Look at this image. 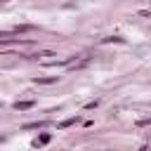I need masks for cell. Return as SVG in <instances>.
<instances>
[{
  "mask_svg": "<svg viewBox=\"0 0 151 151\" xmlns=\"http://www.w3.org/2000/svg\"><path fill=\"white\" fill-rule=\"evenodd\" d=\"M31 106H33L31 99H28V101H14V109H17V111H26V109H31Z\"/></svg>",
  "mask_w": 151,
  "mask_h": 151,
  "instance_id": "obj_2",
  "label": "cell"
},
{
  "mask_svg": "<svg viewBox=\"0 0 151 151\" xmlns=\"http://www.w3.org/2000/svg\"><path fill=\"white\" fill-rule=\"evenodd\" d=\"M45 125V120H38V123H26L24 125V130H33V127H42Z\"/></svg>",
  "mask_w": 151,
  "mask_h": 151,
  "instance_id": "obj_3",
  "label": "cell"
},
{
  "mask_svg": "<svg viewBox=\"0 0 151 151\" xmlns=\"http://www.w3.org/2000/svg\"><path fill=\"white\" fill-rule=\"evenodd\" d=\"M35 83H40V85H50V83H57V78H38Z\"/></svg>",
  "mask_w": 151,
  "mask_h": 151,
  "instance_id": "obj_4",
  "label": "cell"
},
{
  "mask_svg": "<svg viewBox=\"0 0 151 151\" xmlns=\"http://www.w3.org/2000/svg\"><path fill=\"white\" fill-rule=\"evenodd\" d=\"M50 139H52V134H50V132H42V134H38L35 146H45V144H50Z\"/></svg>",
  "mask_w": 151,
  "mask_h": 151,
  "instance_id": "obj_1",
  "label": "cell"
},
{
  "mask_svg": "<svg viewBox=\"0 0 151 151\" xmlns=\"http://www.w3.org/2000/svg\"><path fill=\"white\" fill-rule=\"evenodd\" d=\"M97 104H99L97 99H94V101H87V104H85V111H92V109H97Z\"/></svg>",
  "mask_w": 151,
  "mask_h": 151,
  "instance_id": "obj_7",
  "label": "cell"
},
{
  "mask_svg": "<svg viewBox=\"0 0 151 151\" xmlns=\"http://www.w3.org/2000/svg\"><path fill=\"white\" fill-rule=\"evenodd\" d=\"M139 125H151V118H142V120H139Z\"/></svg>",
  "mask_w": 151,
  "mask_h": 151,
  "instance_id": "obj_8",
  "label": "cell"
},
{
  "mask_svg": "<svg viewBox=\"0 0 151 151\" xmlns=\"http://www.w3.org/2000/svg\"><path fill=\"white\" fill-rule=\"evenodd\" d=\"M125 42V38H118V35H111V38H104V42Z\"/></svg>",
  "mask_w": 151,
  "mask_h": 151,
  "instance_id": "obj_6",
  "label": "cell"
},
{
  "mask_svg": "<svg viewBox=\"0 0 151 151\" xmlns=\"http://www.w3.org/2000/svg\"><path fill=\"white\" fill-rule=\"evenodd\" d=\"M76 120H78V118H66V120H61V123H59V127H68V125H73Z\"/></svg>",
  "mask_w": 151,
  "mask_h": 151,
  "instance_id": "obj_5",
  "label": "cell"
}]
</instances>
